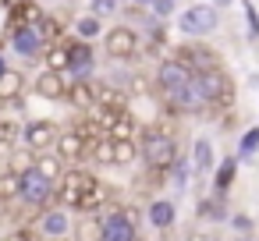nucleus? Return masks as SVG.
<instances>
[{
	"mask_svg": "<svg viewBox=\"0 0 259 241\" xmlns=\"http://www.w3.org/2000/svg\"><path fill=\"white\" fill-rule=\"evenodd\" d=\"M142 160H146L149 167H156V170H170V163L178 160V146H174V138H170L167 131L149 128V131L142 135Z\"/></svg>",
	"mask_w": 259,
	"mask_h": 241,
	"instance_id": "nucleus-1",
	"label": "nucleus"
},
{
	"mask_svg": "<svg viewBox=\"0 0 259 241\" xmlns=\"http://www.w3.org/2000/svg\"><path fill=\"white\" fill-rule=\"evenodd\" d=\"M178 25H181V32H188V36H195V39H199V36L217 32L220 18H217V8H213V4H192L188 11H181Z\"/></svg>",
	"mask_w": 259,
	"mask_h": 241,
	"instance_id": "nucleus-2",
	"label": "nucleus"
},
{
	"mask_svg": "<svg viewBox=\"0 0 259 241\" xmlns=\"http://www.w3.org/2000/svg\"><path fill=\"white\" fill-rule=\"evenodd\" d=\"M195 82L202 85V92L209 96V103H224V107H231V103H234V92H231V78H227V71H224L220 64L195 71Z\"/></svg>",
	"mask_w": 259,
	"mask_h": 241,
	"instance_id": "nucleus-3",
	"label": "nucleus"
},
{
	"mask_svg": "<svg viewBox=\"0 0 259 241\" xmlns=\"http://www.w3.org/2000/svg\"><path fill=\"white\" fill-rule=\"evenodd\" d=\"M192 78H195V71H192V68H188L181 57L163 61V64H160V71H156V85H160L167 96H170V92H178L181 85H188Z\"/></svg>",
	"mask_w": 259,
	"mask_h": 241,
	"instance_id": "nucleus-4",
	"label": "nucleus"
},
{
	"mask_svg": "<svg viewBox=\"0 0 259 241\" xmlns=\"http://www.w3.org/2000/svg\"><path fill=\"white\" fill-rule=\"evenodd\" d=\"M93 184H96V177H93V174H85V170H68V174L61 177L57 202H61V206H78V202H82V195H85Z\"/></svg>",
	"mask_w": 259,
	"mask_h": 241,
	"instance_id": "nucleus-5",
	"label": "nucleus"
},
{
	"mask_svg": "<svg viewBox=\"0 0 259 241\" xmlns=\"http://www.w3.org/2000/svg\"><path fill=\"white\" fill-rule=\"evenodd\" d=\"M11 46H15V54H22L25 61H36V57L47 54V39H43V32H39L36 25L15 29V32H11Z\"/></svg>",
	"mask_w": 259,
	"mask_h": 241,
	"instance_id": "nucleus-6",
	"label": "nucleus"
},
{
	"mask_svg": "<svg viewBox=\"0 0 259 241\" xmlns=\"http://www.w3.org/2000/svg\"><path fill=\"white\" fill-rule=\"evenodd\" d=\"M139 54V36L128 29V25H117L107 32V57L114 61H132Z\"/></svg>",
	"mask_w": 259,
	"mask_h": 241,
	"instance_id": "nucleus-7",
	"label": "nucleus"
},
{
	"mask_svg": "<svg viewBox=\"0 0 259 241\" xmlns=\"http://www.w3.org/2000/svg\"><path fill=\"white\" fill-rule=\"evenodd\" d=\"M50 195H54V181H50L47 174H39L36 167H29V170L22 174V199H25L29 206H43Z\"/></svg>",
	"mask_w": 259,
	"mask_h": 241,
	"instance_id": "nucleus-8",
	"label": "nucleus"
},
{
	"mask_svg": "<svg viewBox=\"0 0 259 241\" xmlns=\"http://www.w3.org/2000/svg\"><path fill=\"white\" fill-rule=\"evenodd\" d=\"M57 135H61V128H57L54 121H32V124L22 128V142H25L29 149H36V153L57 146Z\"/></svg>",
	"mask_w": 259,
	"mask_h": 241,
	"instance_id": "nucleus-9",
	"label": "nucleus"
},
{
	"mask_svg": "<svg viewBox=\"0 0 259 241\" xmlns=\"http://www.w3.org/2000/svg\"><path fill=\"white\" fill-rule=\"evenodd\" d=\"M209 103V96L202 92V85L192 78L188 85H181L178 92H170V107L174 110H199V107H206Z\"/></svg>",
	"mask_w": 259,
	"mask_h": 241,
	"instance_id": "nucleus-10",
	"label": "nucleus"
},
{
	"mask_svg": "<svg viewBox=\"0 0 259 241\" xmlns=\"http://www.w3.org/2000/svg\"><path fill=\"white\" fill-rule=\"evenodd\" d=\"M36 96H43V100H64L68 96V85H64V71H43V75H36Z\"/></svg>",
	"mask_w": 259,
	"mask_h": 241,
	"instance_id": "nucleus-11",
	"label": "nucleus"
},
{
	"mask_svg": "<svg viewBox=\"0 0 259 241\" xmlns=\"http://www.w3.org/2000/svg\"><path fill=\"white\" fill-rule=\"evenodd\" d=\"M68 103L75 110H93L96 107V85L89 78H75V85H68Z\"/></svg>",
	"mask_w": 259,
	"mask_h": 241,
	"instance_id": "nucleus-12",
	"label": "nucleus"
},
{
	"mask_svg": "<svg viewBox=\"0 0 259 241\" xmlns=\"http://www.w3.org/2000/svg\"><path fill=\"white\" fill-rule=\"evenodd\" d=\"M57 156L61 160H82L85 156V135L75 128V131H61L57 135Z\"/></svg>",
	"mask_w": 259,
	"mask_h": 241,
	"instance_id": "nucleus-13",
	"label": "nucleus"
},
{
	"mask_svg": "<svg viewBox=\"0 0 259 241\" xmlns=\"http://www.w3.org/2000/svg\"><path fill=\"white\" fill-rule=\"evenodd\" d=\"M71 46V75L75 78H89L93 75V46H85V39H78V43H68Z\"/></svg>",
	"mask_w": 259,
	"mask_h": 241,
	"instance_id": "nucleus-14",
	"label": "nucleus"
},
{
	"mask_svg": "<svg viewBox=\"0 0 259 241\" xmlns=\"http://www.w3.org/2000/svg\"><path fill=\"white\" fill-rule=\"evenodd\" d=\"M22 85H25L22 71L8 68L4 75H0V103H18L22 100Z\"/></svg>",
	"mask_w": 259,
	"mask_h": 241,
	"instance_id": "nucleus-15",
	"label": "nucleus"
},
{
	"mask_svg": "<svg viewBox=\"0 0 259 241\" xmlns=\"http://www.w3.org/2000/svg\"><path fill=\"white\" fill-rule=\"evenodd\" d=\"M178 57H181V61L192 68V71H202V68H213V64H217V57H213L206 46H199V43H192V46H181V50H178Z\"/></svg>",
	"mask_w": 259,
	"mask_h": 241,
	"instance_id": "nucleus-16",
	"label": "nucleus"
},
{
	"mask_svg": "<svg viewBox=\"0 0 259 241\" xmlns=\"http://www.w3.org/2000/svg\"><path fill=\"white\" fill-rule=\"evenodd\" d=\"M103 241H135V223H128L124 213L114 220H103Z\"/></svg>",
	"mask_w": 259,
	"mask_h": 241,
	"instance_id": "nucleus-17",
	"label": "nucleus"
},
{
	"mask_svg": "<svg viewBox=\"0 0 259 241\" xmlns=\"http://www.w3.org/2000/svg\"><path fill=\"white\" fill-rule=\"evenodd\" d=\"M43 61H47L50 71H68V68H71V46H68V43H54V46H47Z\"/></svg>",
	"mask_w": 259,
	"mask_h": 241,
	"instance_id": "nucleus-18",
	"label": "nucleus"
},
{
	"mask_svg": "<svg viewBox=\"0 0 259 241\" xmlns=\"http://www.w3.org/2000/svg\"><path fill=\"white\" fill-rule=\"evenodd\" d=\"M192 160H195V174L213 170V142H209V138H195V146H192Z\"/></svg>",
	"mask_w": 259,
	"mask_h": 241,
	"instance_id": "nucleus-19",
	"label": "nucleus"
},
{
	"mask_svg": "<svg viewBox=\"0 0 259 241\" xmlns=\"http://www.w3.org/2000/svg\"><path fill=\"white\" fill-rule=\"evenodd\" d=\"M174 216H178V209H174V202H167V199H156L153 206H149V220H153V227H170L174 223Z\"/></svg>",
	"mask_w": 259,
	"mask_h": 241,
	"instance_id": "nucleus-20",
	"label": "nucleus"
},
{
	"mask_svg": "<svg viewBox=\"0 0 259 241\" xmlns=\"http://www.w3.org/2000/svg\"><path fill=\"white\" fill-rule=\"evenodd\" d=\"M75 241H103V220L100 216H82L75 227Z\"/></svg>",
	"mask_w": 259,
	"mask_h": 241,
	"instance_id": "nucleus-21",
	"label": "nucleus"
},
{
	"mask_svg": "<svg viewBox=\"0 0 259 241\" xmlns=\"http://www.w3.org/2000/svg\"><path fill=\"white\" fill-rule=\"evenodd\" d=\"M43 234H50V237H61V234H68V216L61 213V209H54V213H43Z\"/></svg>",
	"mask_w": 259,
	"mask_h": 241,
	"instance_id": "nucleus-22",
	"label": "nucleus"
},
{
	"mask_svg": "<svg viewBox=\"0 0 259 241\" xmlns=\"http://www.w3.org/2000/svg\"><path fill=\"white\" fill-rule=\"evenodd\" d=\"M15 195H22V174L18 170H4L0 174V202L15 199Z\"/></svg>",
	"mask_w": 259,
	"mask_h": 241,
	"instance_id": "nucleus-23",
	"label": "nucleus"
},
{
	"mask_svg": "<svg viewBox=\"0 0 259 241\" xmlns=\"http://www.w3.org/2000/svg\"><path fill=\"white\" fill-rule=\"evenodd\" d=\"M234 170H238V160H224V163L217 167V174H213V188H217L220 195L231 188V181H234Z\"/></svg>",
	"mask_w": 259,
	"mask_h": 241,
	"instance_id": "nucleus-24",
	"label": "nucleus"
},
{
	"mask_svg": "<svg viewBox=\"0 0 259 241\" xmlns=\"http://www.w3.org/2000/svg\"><path fill=\"white\" fill-rule=\"evenodd\" d=\"M96 103H103V107H110V110L124 114V103H128V96H124L121 89H96Z\"/></svg>",
	"mask_w": 259,
	"mask_h": 241,
	"instance_id": "nucleus-25",
	"label": "nucleus"
},
{
	"mask_svg": "<svg viewBox=\"0 0 259 241\" xmlns=\"http://www.w3.org/2000/svg\"><path fill=\"white\" fill-rule=\"evenodd\" d=\"M103 202H107V184H100V181H96V184H93V188H89V191L82 195V202H78V209H85V213H93V209H100Z\"/></svg>",
	"mask_w": 259,
	"mask_h": 241,
	"instance_id": "nucleus-26",
	"label": "nucleus"
},
{
	"mask_svg": "<svg viewBox=\"0 0 259 241\" xmlns=\"http://www.w3.org/2000/svg\"><path fill=\"white\" fill-rule=\"evenodd\" d=\"M132 160H135V142L132 138H114V163L128 167Z\"/></svg>",
	"mask_w": 259,
	"mask_h": 241,
	"instance_id": "nucleus-27",
	"label": "nucleus"
},
{
	"mask_svg": "<svg viewBox=\"0 0 259 241\" xmlns=\"http://www.w3.org/2000/svg\"><path fill=\"white\" fill-rule=\"evenodd\" d=\"M100 29H103V25H100V18H96V15H89V18H78V22H75V32H78V39H85V43H89V39H96V36H100Z\"/></svg>",
	"mask_w": 259,
	"mask_h": 241,
	"instance_id": "nucleus-28",
	"label": "nucleus"
},
{
	"mask_svg": "<svg viewBox=\"0 0 259 241\" xmlns=\"http://www.w3.org/2000/svg\"><path fill=\"white\" fill-rule=\"evenodd\" d=\"M93 156H96V163H114V138H110V135L96 138V149H93Z\"/></svg>",
	"mask_w": 259,
	"mask_h": 241,
	"instance_id": "nucleus-29",
	"label": "nucleus"
},
{
	"mask_svg": "<svg viewBox=\"0 0 259 241\" xmlns=\"http://www.w3.org/2000/svg\"><path fill=\"white\" fill-rule=\"evenodd\" d=\"M36 170L47 174L50 181H57V177H61V156H39V160H36Z\"/></svg>",
	"mask_w": 259,
	"mask_h": 241,
	"instance_id": "nucleus-30",
	"label": "nucleus"
},
{
	"mask_svg": "<svg viewBox=\"0 0 259 241\" xmlns=\"http://www.w3.org/2000/svg\"><path fill=\"white\" fill-rule=\"evenodd\" d=\"M132 131H135V121H132L128 114H121V117L114 121V128H110L107 135H110V138H132Z\"/></svg>",
	"mask_w": 259,
	"mask_h": 241,
	"instance_id": "nucleus-31",
	"label": "nucleus"
},
{
	"mask_svg": "<svg viewBox=\"0 0 259 241\" xmlns=\"http://www.w3.org/2000/svg\"><path fill=\"white\" fill-rule=\"evenodd\" d=\"M255 149H259V128H248V131L241 135V146H238V153H241V156H252Z\"/></svg>",
	"mask_w": 259,
	"mask_h": 241,
	"instance_id": "nucleus-32",
	"label": "nucleus"
},
{
	"mask_svg": "<svg viewBox=\"0 0 259 241\" xmlns=\"http://www.w3.org/2000/svg\"><path fill=\"white\" fill-rule=\"evenodd\" d=\"M170 181H174V188H185L188 184V163L185 160H174L170 163Z\"/></svg>",
	"mask_w": 259,
	"mask_h": 241,
	"instance_id": "nucleus-33",
	"label": "nucleus"
},
{
	"mask_svg": "<svg viewBox=\"0 0 259 241\" xmlns=\"http://www.w3.org/2000/svg\"><path fill=\"white\" fill-rule=\"evenodd\" d=\"M245 22H248V32L259 36V11L252 8V0H245Z\"/></svg>",
	"mask_w": 259,
	"mask_h": 241,
	"instance_id": "nucleus-34",
	"label": "nucleus"
},
{
	"mask_svg": "<svg viewBox=\"0 0 259 241\" xmlns=\"http://www.w3.org/2000/svg\"><path fill=\"white\" fill-rule=\"evenodd\" d=\"M117 11V0H93V15L103 18V15H114Z\"/></svg>",
	"mask_w": 259,
	"mask_h": 241,
	"instance_id": "nucleus-35",
	"label": "nucleus"
},
{
	"mask_svg": "<svg viewBox=\"0 0 259 241\" xmlns=\"http://www.w3.org/2000/svg\"><path fill=\"white\" fill-rule=\"evenodd\" d=\"M199 213H202L206 220H224V209H220L217 202H202V206H199Z\"/></svg>",
	"mask_w": 259,
	"mask_h": 241,
	"instance_id": "nucleus-36",
	"label": "nucleus"
},
{
	"mask_svg": "<svg viewBox=\"0 0 259 241\" xmlns=\"http://www.w3.org/2000/svg\"><path fill=\"white\" fill-rule=\"evenodd\" d=\"M153 11H156V18H170L174 15V0H153Z\"/></svg>",
	"mask_w": 259,
	"mask_h": 241,
	"instance_id": "nucleus-37",
	"label": "nucleus"
},
{
	"mask_svg": "<svg viewBox=\"0 0 259 241\" xmlns=\"http://www.w3.org/2000/svg\"><path fill=\"white\" fill-rule=\"evenodd\" d=\"M4 241H29V237H25V234H22V230H15V234H8V237H4Z\"/></svg>",
	"mask_w": 259,
	"mask_h": 241,
	"instance_id": "nucleus-38",
	"label": "nucleus"
},
{
	"mask_svg": "<svg viewBox=\"0 0 259 241\" xmlns=\"http://www.w3.org/2000/svg\"><path fill=\"white\" fill-rule=\"evenodd\" d=\"M135 4H142V8H153V0H135Z\"/></svg>",
	"mask_w": 259,
	"mask_h": 241,
	"instance_id": "nucleus-39",
	"label": "nucleus"
},
{
	"mask_svg": "<svg viewBox=\"0 0 259 241\" xmlns=\"http://www.w3.org/2000/svg\"><path fill=\"white\" fill-rule=\"evenodd\" d=\"M4 71H8V64H4V57H0V75H4Z\"/></svg>",
	"mask_w": 259,
	"mask_h": 241,
	"instance_id": "nucleus-40",
	"label": "nucleus"
},
{
	"mask_svg": "<svg viewBox=\"0 0 259 241\" xmlns=\"http://www.w3.org/2000/svg\"><path fill=\"white\" fill-rule=\"evenodd\" d=\"M217 4H231V0H213V8H217Z\"/></svg>",
	"mask_w": 259,
	"mask_h": 241,
	"instance_id": "nucleus-41",
	"label": "nucleus"
}]
</instances>
